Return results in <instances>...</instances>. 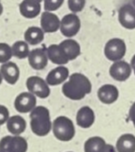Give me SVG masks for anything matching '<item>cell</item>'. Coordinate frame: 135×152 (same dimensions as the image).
Segmentation results:
<instances>
[{"instance_id": "cell-1", "label": "cell", "mask_w": 135, "mask_h": 152, "mask_svg": "<svg viewBox=\"0 0 135 152\" xmlns=\"http://www.w3.org/2000/svg\"><path fill=\"white\" fill-rule=\"evenodd\" d=\"M62 94L72 101H80L92 92V83L81 73H73L61 88Z\"/></svg>"}, {"instance_id": "cell-2", "label": "cell", "mask_w": 135, "mask_h": 152, "mask_svg": "<svg viewBox=\"0 0 135 152\" xmlns=\"http://www.w3.org/2000/svg\"><path fill=\"white\" fill-rule=\"evenodd\" d=\"M30 118V128L34 134L43 137L46 136L53 129V124L51 122L50 111L46 107L37 106L29 115Z\"/></svg>"}, {"instance_id": "cell-3", "label": "cell", "mask_w": 135, "mask_h": 152, "mask_svg": "<svg viewBox=\"0 0 135 152\" xmlns=\"http://www.w3.org/2000/svg\"><path fill=\"white\" fill-rule=\"evenodd\" d=\"M53 133L55 138L61 142L71 141L76 134V129L71 119L61 116L53 122Z\"/></svg>"}, {"instance_id": "cell-4", "label": "cell", "mask_w": 135, "mask_h": 152, "mask_svg": "<svg viewBox=\"0 0 135 152\" xmlns=\"http://www.w3.org/2000/svg\"><path fill=\"white\" fill-rule=\"evenodd\" d=\"M126 53V44L121 38H111L104 46V54L106 58L113 62L121 61Z\"/></svg>"}, {"instance_id": "cell-5", "label": "cell", "mask_w": 135, "mask_h": 152, "mask_svg": "<svg viewBox=\"0 0 135 152\" xmlns=\"http://www.w3.org/2000/svg\"><path fill=\"white\" fill-rule=\"evenodd\" d=\"M2 152H27L28 142L20 135H7L0 141Z\"/></svg>"}, {"instance_id": "cell-6", "label": "cell", "mask_w": 135, "mask_h": 152, "mask_svg": "<svg viewBox=\"0 0 135 152\" xmlns=\"http://www.w3.org/2000/svg\"><path fill=\"white\" fill-rule=\"evenodd\" d=\"M81 21L79 17L76 13H69L66 14L61 20V27L60 30L61 34L67 37H75L80 30Z\"/></svg>"}, {"instance_id": "cell-7", "label": "cell", "mask_w": 135, "mask_h": 152, "mask_svg": "<svg viewBox=\"0 0 135 152\" xmlns=\"http://www.w3.org/2000/svg\"><path fill=\"white\" fill-rule=\"evenodd\" d=\"M26 86L28 92L41 99L47 98L51 94L47 82L37 76L29 77L26 81Z\"/></svg>"}, {"instance_id": "cell-8", "label": "cell", "mask_w": 135, "mask_h": 152, "mask_svg": "<svg viewBox=\"0 0 135 152\" xmlns=\"http://www.w3.org/2000/svg\"><path fill=\"white\" fill-rule=\"evenodd\" d=\"M36 95L30 92H23L20 94L14 101V108L20 113L31 112L36 106Z\"/></svg>"}, {"instance_id": "cell-9", "label": "cell", "mask_w": 135, "mask_h": 152, "mask_svg": "<svg viewBox=\"0 0 135 152\" xmlns=\"http://www.w3.org/2000/svg\"><path fill=\"white\" fill-rule=\"evenodd\" d=\"M132 66L128 62L125 61H115L109 68V75L110 77L118 81L124 82L126 81L132 74Z\"/></svg>"}, {"instance_id": "cell-10", "label": "cell", "mask_w": 135, "mask_h": 152, "mask_svg": "<svg viewBox=\"0 0 135 152\" xmlns=\"http://www.w3.org/2000/svg\"><path fill=\"white\" fill-rule=\"evenodd\" d=\"M118 21L126 29L135 28V7L126 4L118 9Z\"/></svg>"}, {"instance_id": "cell-11", "label": "cell", "mask_w": 135, "mask_h": 152, "mask_svg": "<svg viewBox=\"0 0 135 152\" xmlns=\"http://www.w3.org/2000/svg\"><path fill=\"white\" fill-rule=\"evenodd\" d=\"M28 63L30 67L36 70L44 69L48 63V56L46 51L43 48H36L30 51L28 55Z\"/></svg>"}, {"instance_id": "cell-12", "label": "cell", "mask_w": 135, "mask_h": 152, "mask_svg": "<svg viewBox=\"0 0 135 152\" xmlns=\"http://www.w3.org/2000/svg\"><path fill=\"white\" fill-rule=\"evenodd\" d=\"M41 28L45 33H53L60 29L61 20L59 17L48 11L44 12L41 14Z\"/></svg>"}, {"instance_id": "cell-13", "label": "cell", "mask_w": 135, "mask_h": 152, "mask_svg": "<svg viewBox=\"0 0 135 152\" xmlns=\"http://www.w3.org/2000/svg\"><path fill=\"white\" fill-rule=\"evenodd\" d=\"M69 77V70L64 65H60L52 69L46 76L45 81L49 86H58L64 83Z\"/></svg>"}, {"instance_id": "cell-14", "label": "cell", "mask_w": 135, "mask_h": 152, "mask_svg": "<svg viewBox=\"0 0 135 152\" xmlns=\"http://www.w3.org/2000/svg\"><path fill=\"white\" fill-rule=\"evenodd\" d=\"M97 95L99 100L104 104H112L117 101L119 97L118 89L110 84L103 85L101 86L97 92Z\"/></svg>"}, {"instance_id": "cell-15", "label": "cell", "mask_w": 135, "mask_h": 152, "mask_svg": "<svg viewBox=\"0 0 135 152\" xmlns=\"http://www.w3.org/2000/svg\"><path fill=\"white\" fill-rule=\"evenodd\" d=\"M77 124L82 128H90L95 121L94 111L89 106H84L77 113Z\"/></svg>"}, {"instance_id": "cell-16", "label": "cell", "mask_w": 135, "mask_h": 152, "mask_svg": "<svg viewBox=\"0 0 135 152\" xmlns=\"http://www.w3.org/2000/svg\"><path fill=\"white\" fill-rule=\"evenodd\" d=\"M0 72L3 76V78L10 85H14L19 80L20 69L14 62L8 61L2 64Z\"/></svg>"}, {"instance_id": "cell-17", "label": "cell", "mask_w": 135, "mask_h": 152, "mask_svg": "<svg viewBox=\"0 0 135 152\" xmlns=\"http://www.w3.org/2000/svg\"><path fill=\"white\" fill-rule=\"evenodd\" d=\"M48 59L54 64L64 65L67 64L69 60L66 55L63 49L60 46V45H51L46 49Z\"/></svg>"}, {"instance_id": "cell-18", "label": "cell", "mask_w": 135, "mask_h": 152, "mask_svg": "<svg viewBox=\"0 0 135 152\" xmlns=\"http://www.w3.org/2000/svg\"><path fill=\"white\" fill-rule=\"evenodd\" d=\"M41 12V4L39 2L33 0H23L20 4V14L28 19L36 18Z\"/></svg>"}, {"instance_id": "cell-19", "label": "cell", "mask_w": 135, "mask_h": 152, "mask_svg": "<svg viewBox=\"0 0 135 152\" xmlns=\"http://www.w3.org/2000/svg\"><path fill=\"white\" fill-rule=\"evenodd\" d=\"M6 127L7 130L12 134L20 135L26 130L27 123L22 117L19 115H15L9 118V119L6 122Z\"/></svg>"}, {"instance_id": "cell-20", "label": "cell", "mask_w": 135, "mask_h": 152, "mask_svg": "<svg viewBox=\"0 0 135 152\" xmlns=\"http://www.w3.org/2000/svg\"><path fill=\"white\" fill-rule=\"evenodd\" d=\"M59 45L63 49V51L65 52V53L68 56L69 61L76 60L81 53L80 45L76 40H74L72 38L66 39V40L62 41L61 43H60Z\"/></svg>"}, {"instance_id": "cell-21", "label": "cell", "mask_w": 135, "mask_h": 152, "mask_svg": "<svg viewBox=\"0 0 135 152\" xmlns=\"http://www.w3.org/2000/svg\"><path fill=\"white\" fill-rule=\"evenodd\" d=\"M117 152H135V136L132 134L121 135L116 144Z\"/></svg>"}, {"instance_id": "cell-22", "label": "cell", "mask_w": 135, "mask_h": 152, "mask_svg": "<svg viewBox=\"0 0 135 152\" xmlns=\"http://www.w3.org/2000/svg\"><path fill=\"white\" fill-rule=\"evenodd\" d=\"M45 32L42 28L38 27H29L24 33L25 41L32 45H38L44 40Z\"/></svg>"}, {"instance_id": "cell-23", "label": "cell", "mask_w": 135, "mask_h": 152, "mask_svg": "<svg viewBox=\"0 0 135 152\" xmlns=\"http://www.w3.org/2000/svg\"><path fill=\"white\" fill-rule=\"evenodd\" d=\"M107 143L105 140L99 136L89 138L84 145L85 152H105Z\"/></svg>"}, {"instance_id": "cell-24", "label": "cell", "mask_w": 135, "mask_h": 152, "mask_svg": "<svg viewBox=\"0 0 135 152\" xmlns=\"http://www.w3.org/2000/svg\"><path fill=\"white\" fill-rule=\"evenodd\" d=\"M12 55L18 59H25L29 55L28 44L26 41H16L12 45Z\"/></svg>"}, {"instance_id": "cell-25", "label": "cell", "mask_w": 135, "mask_h": 152, "mask_svg": "<svg viewBox=\"0 0 135 152\" xmlns=\"http://www.w3.org/2000/svg\"><path fill=\"white\" fill-rule=\"evenodd\" d=\"M12 56V47L6 43H0V63H5L10 61Z\"/></svg>"}, {"instance_id": "cell-26", "label": "cell", "mask_w": 135, "mask_h": 152, "mask_svg": "<svg viewBox=\"0 0 135 152\" xmlns=\"http://www.w3.org/2000/svg\"><path fill=\"white\" fill-rule=\"evenodd\" d=\"M85 0H68L69 8L73 13H77L83 11L85 6Z\"/></svg>"}, {"instance_id": "cell-27", "label": "cell", "mask_w": 135, "mask_h": 152, "mask_svg": "<svg viewBox=\"0 0 135 152\" xmlns=\"http://www.w3.org/2000/svg\"><path fill=\"white\" fill-rule=\"evenodd\" d=\"M44 8L45 11L53 12L58 10L63 4L64 0H44Z\"/></svg>"}, {"instance_id": "cell-28", "label": "cell", "mask_w": 135, "mask_h": 152, "mask_svg": "<svg viewBox=\"0 0 135 152\" xmlns=\"http://www.w3.org/2000/svg\"><path fill=\"white\" fill-rule=\"evenodd\" d=\"M9 118L10 117L8 109L4 105H0V126L6 123Z\"/></svg>"}, {"instance_id": "cell-29", "label": "cell", "mask_w": 135, "mask_h": 152, "mask_svg": "<svg viewBox=\"0 0 135 152\" xmlns=\"http://www.w3.org/2000/svg\"><path fill=\"white\" fill-rule=\"evenodd\" d=\"M129 118H130L131 121L133 122L134 126H135V102L133 103V105L130 108V110H129Z\"/></svg>"}, {"instance_id": "cell-30", "label": "cell", "mask_w": 135, "mask_h": 152, "mask_svg": "<svg viewBox=\"0 0 135 152\" xmlns=\"http://www.w3.org/2000/svg\"><path fill=\"white\" fill-rule=\"evenodd\" d=\"M105 152H117V149L112 146L111 144H107V148H106V151Z\"/></svg>"}, {"instance_id": "cell-31", "label": "cell", "mask_w": 135, "mask_h": 152, "mask_svg": "<svg viewBox=\"0 0 135 152\" xmlns=\"http://www.w3.org/2000/svg\"><path fill=\"white\" fill-rule=\"evenodd\" d=\"M130 64H131L132 68L135 66V54L133 56V58H132V60H131V63H130Z\"/></svg>"}, {"instance_id": "cell-32", "label": "cell", "mask_w": 135, "mask_h": 152, "mask_svg": "<svg viewBox=\"0 0 135 152\" xmlns=\"http://www.w3.org/2000/svg\"><path fill=\"white\" fill-rule=\"evenodd\" d=\"M2 12H3V5H2V4L0 2V15L2 14Z\"/></svg>"}, {"instance_id": "cell-33", "label": "cell", "mask_w": 135, "mask_h": 152, "mask_svg": "<svg viewBox=\"0 0 135 152\" xmlns=\"http://www.w3.org/2000/svg\"><path fill=\"white\" fill-rule=\"evenodd\" d=\"M2 80H3V76H2V74L0 72V85L2 84Z\"/></svg>"}, {"instance_id": "cell-34", "label": "cell", "mask_w": 135, "mask_h": 152, "mask_svg": "<svg viewBox=\"0 0 135 152\" xmlns=\"http://www.w3.org/2000/svg\"><path fill=\"white\" fill-rule=\"evenodd\" d=\"M33 1H36V2H39V3H41L43 0H33Z\"/></svg>"}, {"instance_id": "cell-35", "label": "cell", "mask_w": 135, "mask_h": 152, "mask_svg": "<svg viewBox=\"0 0 135 152\" xmlns=\"http://www.w3.org/2000/svg\"><path fill=\"white\" fill-rule=\"evenodd\" d=\"M133 5L135 7V0H133Z\"/></svg>"}, {"instance_id": "cell-36", "label": "cell", "mask_w": 135, "mask_h": 152, "mask_svg": "<svg viewBox=\"0 0 135 152\" xmlns=\"http://www.w3.org/2000/svg\"><path fill=\"white\" fill-rule=\"evenodd\" d=\"M132 69H134V74H135V66H134V67H133V68H132Z\"/></svg>"}, {"instance_id": "cell-37", "label": "cell", "mask_w": 135, "mask_h": 152, "mask_svg": "<svg viewBox=\"0 0 135 152\" xmlns=\"http://www.w3.org/2000/svg\"><path fill=\"white\" fill-rule=\"evenodd\" d=\"M0 152H2V151H0Z\"/></svg>"}]
</instances>
